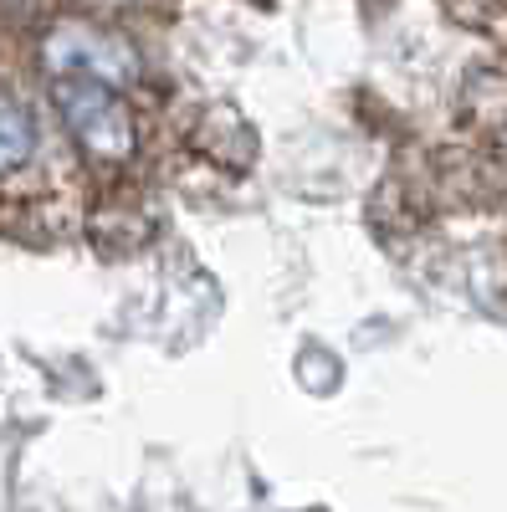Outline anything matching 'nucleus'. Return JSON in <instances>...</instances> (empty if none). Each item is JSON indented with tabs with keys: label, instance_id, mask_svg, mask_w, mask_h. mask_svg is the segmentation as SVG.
Returning a JSON list of instances; mask_svg holds the SVG:
<instances>
[{
	"label": "nucleus",
	"instance_id": "f257e3e1",
	"mask_svg": "<svg viewBox=\"0 0 507 512\" xmlns=\"http://www.w3.org/2000/svg\"><path fill=\"white\" fill-rule=\"evenodd\" d=\"M52 103L67 123V134L77 139V149L103 164H123L139 149V128L134 113L123 103V93L103 77L88 72H52Z\"/></svg>",
	"mask_w": 507,
	"mask_h": 512
},
{
	"label": "nucleus",
	"instance_id": "f03ea898",
	"mask_svg": "<svg viewBox=\"0 0 507 512\" xmlns=\"http://www.w3.org/2000/svg\"><path fill=\"white\" fill-rule=\"evenodd\" d=\"M31 159H36V118L6 82H0V175H16Z\"/></svg>",
	"mask_w": 507,
	"mask_h": 512
}]
</instances>
